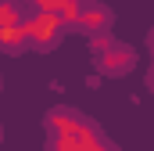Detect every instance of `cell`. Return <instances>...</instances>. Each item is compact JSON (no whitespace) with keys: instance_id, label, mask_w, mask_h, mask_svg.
Listing matches in <instances>:
<instances>
[{"instance_id":"cell-1","label":"cell","mask_w":154,"mask_h":151,"mask_svg":"<svg viewBox=\"0 0 154 151\" xmlns=\"http://www.w3.org/2000/svg\"><path fill=\"white\" fill-rule=\"evenodd\" d=\"M22 25H25L29 43H32L36 50H54V47L65 40V33H68L65 18H61L57 11H36L32 18H22Z\"/></svg>"},{"instance_id":"cell-2","label":"cell","mask_w":154,"mask_h":151,"mask_svg":"<svg viewBox=\"0 0 154 151\" xmlns=\"http://www.w3.org/2000/svg\"><path fill=\"white\" fill-rule=\"evenodd\" d=\"M111 25V11L104 7V4H93V0H79V14H75V29L82 33H104Z\"/></svg>"},{"instance_id":"cell-3","label":"cell","mask_w":154,"mask_h":151,"mask_svg":"<svg viewBox=\"0 0 154 151\" xmlns=\"http://www.w3.org/2000/svg\"><path fill=\"white\" fill-rule=\"evenodd\" d=\"M29 47V33H25V25L18 22V25H0V50L4 54H22Z\"/></svg>"},{"instance_id":"cell-4","label":"cell","mask_w":154,"mask_h":151,"mask_svg":"<svg viewBox=\"0 0 154 151\" xmlns=\"http://www.w3.org/2000/svg\"><path fill=\"white\" fill-rule=\"evenodd\" d=\"M22 22V4L18 0H0V25H18Z\"/></svg>"},{"instance_id":"cell-5","label":"cell","mask_w":154,"mask_h":151,"mask_svg":"<svg viewBox=\"0 0 154 151\" xmlns=\"http://www.w3.org/2000/svg\"><path fill=\"white\" fill-rule=\"evenodd\" d=\"M29 4H32L36 11H61L68 0H29Z\"/></svg>"},{"instance_id":"cell-6","label":"cell","mask_w":154,"mask_h":151,"mask_svg":"<svg viewBox=\"0 0 154 151\" xmlns=\"http://www.w3.org/2000/svg\"><path fill=\"white\" fill-rule=\"evenodd\" d=\"M147 90L154 94V65H151V72H147Z\"/></svg>"},{"instance_id":"cell-7","label":"cell","mask_w":154,"mask_h":151,"mask_svg":"<svg viewBox=\"0 0 154 151\" xmlns=\"http://www.w3.org/2000/svg\"><path fill=\"white\" fill-rule=\"evenodd\" d=\"M147 43H151V47H147V50H151V54H154V29H151V36H147Z\"/></svg>"}]
</instances>
